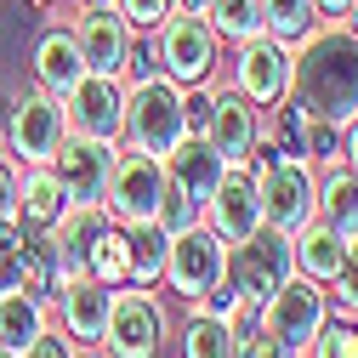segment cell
Wrapping results in <instances>:
<instances>
[{
	"mask_svg": "<svg viewBox=\"0 0 358 358\" xmlns=\"http://www.w3.org/2000/svg\"><path fill=\"white\" fill-rule=\"evenodd\" d=\"M290 92L313 120L352 125L358 120V34L336 17L290 46Z\"/></svg>",
	"mask_w": 358,
	"mask_h": 358,
	"instance_id": "cell-1",
	"label": "cell"
},
{
	"mask_svg": "<svg viewBox=\"0 0 358 358\" xmlns=\"http://www.w3.org/2000/svg\"><path fill=\"white\" fill-rule=\"evenodd\" d=\"M182 92H188V85L165 80L159 69L131 74V80H125V125H120V143H125V148H143V154H154V159L171 154L176 143L188 137Z\"/></svg>",
	"mask_w": 358,
	"mask_h": 358,
	"instance_id": "cell-2",
	"label": "cell"
},
{
	"mask_svg": "<svg viewBox=\"0 0 358 358\" xmlns=\"http://www.w3.org/2000/svg\"><path fill=\"white\" fill-rule=\"evenodd\" d=\"M250 176H256V194H262V222L279 234H296L313 222V182L319 171L307 159H290V154H273V148H256L250 159Z\"/></svg>",
	"mask_w": 358,
	"mask_h": 358,
	"instance_id": "cell-3",
	"label": "cell"
},
{
	"mask_svg": "<svg viewBox=\"0 0 358 358\" xmlns=\"http://www.w3.org/2000/svg\"><path fill=\"white\" fill-rule=\"evenodd\" d=\"M171 336V313L154 296V285H120L108 301L103 324V352L108 358H159Z\"/></svg>",
	"mask_w": 358,
	"mask_h": 358,
	"instance_id": "cell-4",
	"label": "cell"
},
{
	"mask_svg": "<svg viewBox=\"0 0 358 358\" xmlns=\"http://www.w3.org/2000/svg\"><path fill=\"white\" fill-rule=\"evenodd\" d=\"M148 40H154L159 74L176 80V85H199V80H210L216 63H222V40H216L210 17H199V12H171Z\"/></svg>",
	"mask_w": 358,
	"mask_h": 358,
	"instance_id": "cell-5",
	"label": "cell"
},
{
	"mask_svg": "<svg viewBox=\"0 0 358 358\" xmlns=\"http://www.w3.org/2000/svg\"><path fill=\"white\" fill-rule=\"evenodd\" d=\"M222 279H228V245H222L205 222H194V228L171 234L165 245V267H159V285L176 290L182 301H205Z\"/></svg>",
	"mask_w": 358,
	"mask_h": 358,
	"instance_id": "cell-6",
	"label": "cell"
},
{
	"mask_svg": "<svg viewBox=\"0 0 358 358\" xmlns=\"http://www.w3.org/2000/svg\"><path fill=\"white\" fill-rule=\"evenodd\" d=\"M69 137V120H63V97L52 92H23L6 103V154L17 165H52V154Z\"/></svg>",
	"mask_w": 358,
	"mask_h": 358,
	"instance_id": "cell-7",
	"label": "cell"
},
{
	"mask_svg": "<svg viewBox=\"0 0 358 358\" xmlns=\"http://www.w3.org/2000/svg\"><path fill=\"white\" fill-rule=\"evenodd\" d=\"M290 273H296V262H290V234L267 228V222H262L245 245H228V285H234V296L250 301V307H262Z\"/></svg>",
	"mask_w": 358,
	"mask_h": 358,
	"instance_id": "cell-8",
	"label": "cell"
},
{
	"mask_svg": "<svg viewBox=\"0 0 358 358\" xmlns=\"http://www.w3.org/2000/svg\"><path fill=\"white\" fill-rule=\"evenodd\" d=\"M159 188H165V165H159L154 154H143V148H125V143H120L114 171H108V194H103L108 216L125 222V228H131V222H154Z\"/></svg>",
	"mask_w": 358,
	"mask_h": 358,
	"instance_id": "cell-9",
	"label": "cell"
},
{
	"mask_svg": "<svg viewBox=\"0 0 358 358\" xmlns=\"http://www.w3.org/2000/svg\"><path fill=\"white\" fill-rule=\"evenodd\" d=\"M256 319H262V330L285 336L290 347H307L313 336H319V324L330 319V296H324V285H313V279L290 273L273 296L256 307Z\"/></svg>",
	"mask_w": 358,
	"mask_h": 358,
	"instance_id": "cell-10",
	"label": "cell"
},
{
	"mask_svg": "<svg viewBox=\"0 0 358 358\" xmlns=\"http://www.w3.org/2000/svg\"><path fill=\"white\" fill-rule=\"evenodd\" d=\"M234 92L250 97L262 114L290 92V46H279L273 34H250L234 46Z\"/></svg>",
	"mask_w": 358,
	"mask_h": 358,
	"instance_id": "cell-11",
	"label": "cell"
},
{
	"mask_svg": "<svg viewBox=\"0 0 358 358\" xmlns=\"http://www.w3.org/2000/svg\"><path fill=\"white\" fill-rule=\"evenodd\" d=\"M262 131H267L262 108H256L250 97H239L234 85H216V103H210V120H205L199 137L228 159V165H250L256 148H262Z\"/></svg>",
	"mask_w": 358,
	"mask_h": 358,
	"instance_id": "cell-12",
	"label": "cell"
},
{
	"mask_svg": "<svg viewBox=\"0 0 358 358\" xmlns=\"http://www.w3.org/2000/svg\"><path fill=\"white\" fill-rule=\"evenodd\" d=\"M120 143H97V137H63V148L52 154V176L63 182L69 205H103L108 194V171H114Z\"/></svg>",
	"mask_w": 358,
	"mask_h": 358,
	"instance_id": "cell-13",
	"label": "cell"
},
{
	"mask_svg": "<svg viewBox=\"0 0 358 358\" xmlns=\"http://www.w3.org/2000/svg\"><path fill=\"white\" fill-rule=\"evenodd\" d=\"M63 120H69L74 137L120 143V125H125V80H114V74H85L74 92L63 97Z\"/></svg>",
	"mask_w": 358,
	"mask_h": 358,
	"instance_id": "cell-14",
	"label": "cell"
},
{
	"mask_svg": "<svg viewBox=\"0 0 358 358\" xmlns=\"http://www.w3.org/2000/svg\"><path fill=\"white\" fill-rule=\"evenodd\" d=\"M205 228L222 245H245L262 228V194H256V176L250 165H228V176L216 182V194L205 199Z\"/></svg>",
	"mask_w": 358,
	"mask_h": 358,
	"instance_id": "cell-15",
	"label": "cell"
},
{
	"mask_svg": "<svg viewBox=\"0 0 358 358\" xmlns=\"http://www.w3.org/2000/svg\"><path fill=\"white\" fill-rule=\"evenodd\" d=\"M69 29H74V40H80L85 69H92V74H114V80H125V69H131V40H137V29H131L114 6H103V12H80Z\"/></svg>",
	"mask_w": 358,
	"mask_h": 358,
	"instance_id": "cell-16",
	"label": "cell"
},
{
	"mask_svg": "<svg viewBox=\"0 0 358 358\" xmlns=\"http://www.w3.org/2000/svg\"><path fill=\"white\" fill-rule=\"evenodd\" d=\"M57 319H63V330L80 341V347H103V324H108V301H114V290L103 285V279H92V273H69L63 285H57Z\"/></svg>",
	"mask_w": 358,
	"mask_h": 358,
	"instance_id": "cell-17",
	"label": "cell"
},
{
	"mask_svg": "<svg viewBox=\"0 0 358 358\" xmlns=\"http://www.w3.org/2000/svg\"><path fill=\"white\" fill-rule=\"evenodd\" d=\"M159 165H165V182L182 188V194L199 205V216H205V199L216 194V182L228 176V159H222L205 137H194V131H188V137L176 143L171 154H159Z\"/></svg>",
	"mask_w": 358,
	"mask_h": 358,
	"instance_id": "cell-18",
	"label": "cell"
},
{
	"mask_svg": "<svg viewBox=\"0 0 358 358\" xmlns=\"http://www.w3.org/2000/svg\"><path fill=\"white\" fill-rule=\"evenodd\" d=\"M108 222H114L108 205H63V216L46 228V239H52V250H57V267H63V273H85L92 245L103 239Z\"/></svg>",
	"mask_w": 358,
	"mask_h": 358,
	"instance_id": "cell-19",
	"label": "cell"
},
{
	"mask_svg": "<svg viewBox=\"0 0 358 358\" xmlns=\"http://www.w3.org/2000/svg\"><path fill=\"white\" fill-rule=\"evenodd\" d=\"M85 74H92V69H85V57H80L74 29H46V34L34 40V85H40V92L69 97Z\"/></svg>",
	"mask_w": 358,
	"mask_h": 358,
	"instance_id": "cell-20",
	"label": "cell"
},
{
	"mask_svg": "<svg viewBox=\"0 0 358 358\" xmlns=\"http://www.w3.org/2000/svg\"><path fill=\"white\" fill-rule=\"evenodd\" d=\"M313 216L324 228H336L341 239L358 234V165L336 159V165L319 171V182H313Z\"/></svg>",
	"mask_w": 358,
	"mask_h": 358,
	"instance_id": "cell-21",
	"label": "cell"
},
{
	"mask_svg": "<svg viewBox=\"0 0 358 358\" xmlns=\"http://www.w3.org/2000/svg\"><path fill=\"white\" fill-rule=\"evenodd\" d=\"M63 205H69V194L52 176V165H23L17 171V222L29 234H46L52 222L63 216Z\"/></svg>",
	"mask_w": 358,
	"mask_h": 358,
	"instance_id": "cell-22",
	"label": "cell"
},
{
	"mask_svg": "<svg viewBox=\"0 0 358 358\" xmlns=\"http://www.w3.org/2000/svg\"><path fill=\"white\" fill-rule=\"evenodd\" d=\"M341 250H347V239H341L336 228H324L319 216H313L307 228L290 234V262H296V273L313 279V285H330V273L341 267Z\"/></svg>",
	"mask_w": 358,
	"mask_h": 358,
	"instance_id": "cell-23",
	"label": "cell"
},
{
	"mask_svg": "<svg viewBox=\"0 0 358 358\" xmlns=\"http://www.w3.org/2000/svg\"><path fill=\"white\" fill-rule=\"evenodd\" d=\"M46 324H52V301L46 296H29V290H6V296H0V347L17 352Z\"/></svg>",
	"mask_w": 358,
	"mask_h": 358,
	"instance_id": "cell-24",
	"label": "cell"
},
{
	"mask_svg": "<svg viewBox=\"0 0 358 358\" xmlns=\"http://www.w3.org/2000/svg\"><path fill=\"white\" fill-rule=\"evenodd\" d=\"M182 358H239L234 324L210 307H194V319L182 324Z\"/></svg>",
	"mask_w": 358,
	"mask_h": 358,
	"instance_id": "cell-25",
	"label": "cell"
},
{
	"mask_svg": "<svg viewBox=\"0 0 358 358\" xmlns=\"http://www.w3.org/2000/svg\"><path fill=\"white\" fill-rule=\"evenodd\" d=\"M125 228V222H120ZM165 234L154 222H131L125 228V262H131V285H159V267H165Z\"/></svg>",
	"mask_w": 358,
	"mask_h": 358,
	"instance_id": "cell-26",
	"label": "cell"
},
{
	"mask_svg": "<svg viewBox=\"0 0 358 358\" xmlns=\"http://www.w3.org/2000/svg\"><path fill=\"white\" fill-rule=\"evenodd\" d=\"M262 29L279 40V46H296L319 29V6L313 0H262Z\"/></svg>",
	"mask_w": 358,
	"mask_h": 358,
	"instance_id": "cell-27",
	"label": "cell"
},
{
	"mask_svg": "<svg viewBox=\"0 0 358 358\" xmlns=\"http://www.w3.org/2000/svg\"><path fill=\"white\" fill-rule=\"evenodd\" d=\"M205 17H210L222 46H239V40H250V34H267L262 29V0H210Z\"/></svg>",
	"mask_w": 358,
	"mask_h": 358,
	"instance_id": "cell-28",
	"label": "cell"
},
{
	"mask_svg": "<svg viewBox=\"0 0 358 358\" xmlns=\"http://www.w3.org/2000/svg\"><path fill=\"white\" fill-rule=\"evenodd\" d=\"M85 273H92V279H103L108 290L131 285V262H125V228H120V222H108V228H103V239L92 245V262H85Z\"/></svg>",
	"mask_w": 358,
	"mask_h": 358,
	"instance_id": "cell-29",
	"label": "cell"
},
{
	"mask_svg": "<svg viewBox=\"0 0 358 358\" xmlns=\"http://www.w3.org/2000/svg\"><path fill=\"white\" fill-rule=\"evenodd\" d=\"M324 296H330V313H336V319H352V324H358V234L347 239V250H341V267L330 273Z\"/></svg>",
	"mask_w": 358,
	"mask_h": 358,
	"instance_id": "cell-30",
	"label": "cell"
},
{
	"mask_svg": "<svg viewBox=\"0 0 358 358\" xmlns=\"http://www.w3.org/2000/svg\"><path fill=\"white\" fill-rule=\"evenodd\" d=\"M23 245H29V228L17 216H0V296L23 290Z\"/></svg>",
	"mask_w": 358,
	"mask_h": 358,
	"instance_id": "cell-31",
	"label": "cell"
},
{
	"mask_svg": "<svg viewBox=\"0 0 358 358\" xmlns=\"http://www.w3.org/2000/svg\"><path fill=\"white\" fill-rule=\"evenodd\" d=\"M352 352H358V324L352 319H336V313L319 324V336L301 347V358H352Z\"/></svg>",
	"mask_w": 358,
	"mask_h": 358,
	"instance_id": "cell-32",
	"label": "cell"
},
{
	"mask_svg": "<svg viewBox=\"0 0 358 358\" xmlns=\"http://www.w3.org/2000/svg\"><path fill=\"white\" fill-rule=\"evenodd\" d=\"M194 222H205V216H199V205H194L182 188H171V182H165V188H159V205H154V228L171 239V234L194 228Z\"/></svg>",
	"mask_w": 358,
	"mask_h": 358,
	"instance_id": "cell-33",
	"label": "cell"
},
{
	"mask_svg": "<svg viewBox=\"0 0 358 358\" xmlns=\"http://www.w3.org/2000/svg\"><path fill=\"white\" fill-rule=\"evenodd\" d=\"M114 12L137 29V34H154V29L176 12V0H114Z\"/></svg>",
	"mask_w": 358,
	"mask_h": 358,
	"instance_id": "cell-34",
	"label": "cell"
},
{
	"mask_svg": "<svg viewBox=\"0 0 358 358\" xmlns=\"http://www.w3.org/2000/svg\"><path fill=\"white\" fill-rule=\"evenodd\" d=\"M336 159H341V125L313 120V125H307V165L324 171V165H336Z\"/></svg>",
	"mask_w": 358,
	"mask_h": 358,
	"instance_id": "cell-35",
	"label": "cell"
},
{
	"mask_svg": "<svg viewBox=\"0 0 358 358\" xmlns=\"http://www.w3.org/2000/svg\"><path fill=\"white\" fill-rule=\"evenodd\" d=\"M74 352H80V341H74L63 324H46L29 347H17V358H74Z\"/></svg>",
	"mask_w": 358,
	"mask_h": 358,
	"instance_id": "cell-36",
	"label": "cell"
},
{
	"mask_svg": "<svg viewBox=\"0 0 358 358\" xmlns=\"http://www.w3.org/2000/svg\"><path fill=\"white\" fill-rule=\"evenodd\" d=\"M239 358H301V347H290L285 336H273V330H250L245 341H239Z\"/></svg>",
	"mask_w": 358,
	"mask_h": 358,
	"instance_id": "cell-37",
	"label": "cell"
},
{
	"mask_svg": "<svg viewBox=\"0 0 358 358\" xmlns=\"http://www.w3.org/2000/svg\"><path fill=\"white\" fill-rule=\"evenodd\" d=\"M0 216H17V159L0 143Z\"/></svg>",
	"mask_w": 358,
	"mask_h": 358,
	"instance_id": "cell-38",
	"label": "cell"
},
{
	"mask_svg": "<svg viewBox=\"0 0 358 358\" xmlns=\"http://www.w3.org/2000/svg\"><path fill=\"white\" fill-rule=\"evenodd\" d=\"M313 6H319V23H336V17H347L352 0H313Z\"/></svg>",
	"mask_w": 358,
	"mask_h": 358,
	"instance_id": "cell-39",
	"label": "cell"
},
{
	"mask_svg": "<svg viewBox=\"0 0 358 358\" xmlns=\"http://www.w3.org/2000/svg\"><path fill=\"white\" fill-rule=\"evenodd\" d=\"M103 6H114V0H74V12H103Z\"/></svg>",
	"mask_w": 358,
	"mask_h": 358,
	"instance_id": "cell-40",
	"label": "cell"
},
{
	"mask_svg": "<svg viewBox=\"0 0 358 358\" xmlns=\"http://www.w3.org/2000/svg\"><path fill=\"white\" fill-rule=\"evenodd\" d=\"M205 6L210 0H176V12H199V17H205Z\"/></svg>",
	"mask_w": 358,
	"mask_h": 358,
	"instance_id": "cell-41",
	"label": "cell"
},
{
	"mask_svg": "<svg viewBox=\"0 0 358 358\" xmlns=\"http://www.w3.org/2000/svg\"><path fill=\"white\" fill-rule=\"evenodd\" d=\"M341 23H347V29L358 34V0H352V6H347V17H341Z\"/></svg>",
	"mask_w": 358,
	"mask_h": 358,
	"instance_id": "cell-42",
	"label": "cell"
},
{
	"mask_svg": "<svg viewBox=\"0 0 358 358\" xmlns=\"http://www.w3.org/2000/svg\"><path fill=\"white\" fill-rule=\"evenodd\" d=\"M74 358H103V347H80V352H74Z\"/></svg>",
	"mask_w": 358,
	"mask_h": 358,
	"instance_id": "cell-43",
	"label": "cell"
},
{
	"mask_svg": "<svg viewBox=\"0 0 358 358\" xmlns=\"http://www.w3.org/2000/svg\"><path fill=\"white\" fill-rule=\"evenodd\" d=\"M29 6H34V12H52V6H57V0H29Z\"/></svg>",
	"mask_w": 358,
	"mask_h": 358,
	"instance_id": "cell-44",
	"label": "cell"
},
{
	"mask_svg": "<svg viewBox=\"0 0 358 358\" xmlns=\"http://www.w3.org/2000/svg\"><path fill=\"white\" fill-rule=\"evenodd\" d=\"M0 143H6V114H0Z\"/></svg>",
	"mask_w": 358,
	"mask_h": 358,
	"instance_id": "cell-45",
	"label": "cell"
},
{
	"mask_svg": "<svg viewBox=\"0 0 358 358\" xmlns=\"http://www.w3.org/2000/svg\"><path fill=\"white\" fill-rule=\"evenodd\" d=\"M0 358H17V352H12V347H0Z\"/></svg>",
	"mask_w": 358,
	"mask_h": 358,
	"instance_id": "cell-46",
	"label": "cell"
},
{
	"mask_svg": "<svg viewBox=\"0 0 358 358\" xmlns=\"http://www.w3.org/2000/svg\"><path fill=\"white\" fill-rule=\"evenodd\" d=\"M103 358H108V352H103Z\"/></svg>",
	"mask_w": 358,
	"mask_h": 358,
	"instance_id": "cell-47",
	"label": "cell"
},
{
	"mask_svg": "<svg viewBox=\"0 0 358 358\" xmlns=\"http://www.w3.org/2000/svg\"><path fill=\"white\" fill-rule=\"evenodd\" d=\"M352 358H358V352H352Z\"/></svg>",
	"mask_w": 358,
	"mask_h": 358,
	"instance_id": "cell-48",
	"label": "cell"
}]
</instances>
